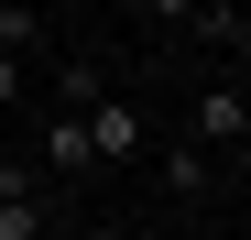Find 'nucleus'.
Masks as SVG:
<instances>
[{"instance_id": "nucleus-7", "label": "nucleus", "mask_w": 251, "mask_h": 240, "mask_svg": "<svg viewBox=\"0 0 251 240\" xmlns=\"http://www.w3.org/2000/svg\"><path fill=\"white\" fill-rule=\"evenodd\" d=\"M0 109H22V55H0Z\"/></svg>"}, {"instance_id": "nucleus-5", "label": "nucleus", "mask_w": 251, "mask_h": 240, "mask_svg": "<svg viewBox=\"0 0 251 240\" xmlns=\"http://www.w3.org/2000/svg\"><path fill=\"white\" fill-rule=\"evenodd\" d=\"M33 33H44V22H33V0H0V55H22Z\"/></svg>"}, {"instance_id": "nucleus-11", "label": "nucleus", "mask_w": 251, "mask_h": 240, "mask_svg": "<svg viewBox=\"0 0 251 240\" xmlns=\"http://www.w3.org/2000/svg\"><path fill=\"white\" fill-rule=\"evenodd\" d=\"M219 11H240V0H219Z\"/></svg>"}, {"instance_id": "nucleus-8", "label": "nucleus", "mask_w": 251, "mask_h": 240, "mask_svg": "<svg viewBox=\"0 0 251 240\" xmlns=\"http://www.w3.org/2000/svg\"><path fill=\"white\" fill-rule=\"evenodd\" d=\"M142 11H153V22H197V0H142Z\"/></svg>"}, {"instance_id": "nucleus-4", "label": "nucleus", "mask_w": 251, "mask_h": 240, "mask_svg": "<svg viewBox=\"0 0 251 240\" xmlns=\"http://www.w3.org/2000/svg\"><path fill=\"white\" fill-rule=\"evenodd\" d=\"M164 186H175V196H197V186H207V142H186V153H164Z\"/></svg>"}, {"instance_id": "nucleus-3", "label": "nucleus", "mask_w": 251, "mask_h": 240, "mask_svg": "<svg viewBox=\"0 0 251 240\" xmlns=\"http://www.w3.org/2000/svg\"><path fill=\"white\" fill-rule=\"evenodd\" d=\"M44 164H55V175H88V164H99V153H88V120H76V109H55V120H44Z\"/></svg>"}, {"instance_id": "nucleus-1", "label": "nucleus", "mask_w": 251, "mask_h": 240, "mask_svg": "<svg viewBox=\"0 0 251 240\" xmlns=\"http://www.w3.org/2000/svg\"><path fill=\"white\" fill-rule=\"evenodd\" d=\"M76 120H88V153H142V109H131V98H109V88H99Z\"/></svg>"}, {"instance_id": "nucleus-10", "label": "nucleus", "mask_w": 251, "mask_h": 240, "mask_svg": "<svg viewBox=\"0 0 251 240\" xmlns=\"http://www.w3.org/2000/svg\"><path fill=\"white\" fill-rule=\"evenodd\" d=\"M44 240H99V229H44Z\"/></svg>"}, {"instance_id": "nucleus-9", "label": "nucleus", "mask_w": 251, "mask_h": 240, "mask_svg": "<svg viewBox=\"0 0 251 240\" xmlns=\"http://www.w3.org/2000/svg\"><path fill=\"white\" fill-rule=\"evenodd\" d=\"M229 55H240V66H251V22H240V44H229Z\"/></svg>"}, {"instance_id": "nucleus-2", "label": "nucleus", "mask_w": 251, "mask_h": 240, "mask_svg": "<svg viewBox=\"0 0 251 240\" xmlns=\"http://www.w3.org/2000/svg\"><path fill=\"white\" fill-rule=\"evenodd\" d=\"M251 131V98L240 88H197V142H240Z\"/></svg>"}, {"instance_id": "nucleus-6", "label": "nucleus", "mask_w": 251, "mask_h": 240, "mask_svg": "<svg viewBox=\"0 0 251 240\" xmlns=\"http://www.w3.org/2000/svg\"><path fill=\"white\" fill-rule=\"evenodd\" d=\"M0 240H44V208L33 196H0Z\"/></svg>"}]
</instances>
